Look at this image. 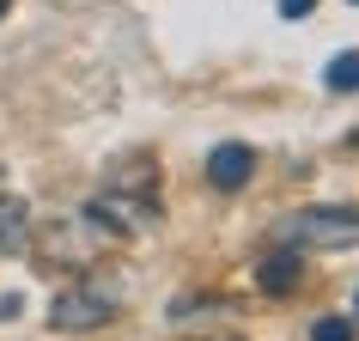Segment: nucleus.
Segmentation results:
<instances>
[{"mask_svg":"<svg viewBox=\"0 0 359 341\" xmlns=\"http://www.w3.org/2000/svg\"><path fill=\"white\" fill-rule=\"evenodd\" d=\"M353 6H359V0H353Z\"/></svg>","mask_w":359,"mask_h":341,"instance_id":"11","label":"nucleus"},{"mask_svg":"<svg viewBox=\"0 0 359 341\" xmlns=\"http://www.w3.org/2000/svg\"><path fill=\"white\" fill-rule=\"evenodd\" d=\"M353 311H359V293H353Z\"/></svg>","mask_w":359,"mask_h":341,"instance_id":"10","label":"nucleus"},{"mask_svg":"<svg viewBox=\"0 0 359 341\" xmlns=\"http://www.w3.org/2000/svg\"><path fill=\"white\" fill-rule=\"evenodd\" d=\"M250 177H256V152H250L244 140H219V147L208 152V183L213 189H244Z\"/></svg>","mask_w":359,"mask_h":341,"instance_id":"3","label":"nucleus"},{"mask_svg":"<svg viewBox=\"0 0 359 341\" xmlns=\"http://www.w3.org/2000/svg\"><path fill=\"white\" fill-rule=\"evenodd\" d=\"M6 6H13V0H0V13H6Z\"/></svg>","mask_w":359,"mask_h":341,"instance_id":"9","label":"nucleus"},{"mask_svg":"<svg viewBox=\"0 0 359 341\" xmlns=\"http://www.w3.org/2000/svg\"><path fill=\"white\" fill-rule=\"evenodd\" d=\"M323 86H329V92H359V49H341V55L323 67Z\"/></svg>","mask_w":359,"mask_h":341,"instance_id":"6","label":"nucleus"},{"mask_svg":"<svg viewBox=\"0 0 359 341\" xmlns=\"http://www.w3.org/2000/svg\"><path fill=\"white\" fill-rule=\"evenodd\" d=\"M292 250H353L359 244V208H299L286 220Z\"/></svg>","mask_w":359,"mask_h":341,"instance_id":"1","label":"nucleus"},{"mask_svg":"<svg viewBox=\"0 0 359 341\" xmlns=\"http://www.w3.org/2000/svg\"><path fill=\"white\" fill-rule=\"evenodd\" d=\"M353 329H359V323H347V317H317L311 341H353Z\"/></svg>","mask_w":359,"mask_h":341,"instance_id":"7","label":"nucleus"},{"mask_svg":"<svg viewBox=\"0 0 359 341\" xmlns=\"http://www.w3.org/2000/svg\"><path fill=\"white\" fill-rule=\"evenodd\" d=\"M110 317H116V293H110V286H97V281L67 286V293H55V299H49V323H55V329H67V335L97 329V323H110Z\"/></svg>","mask_w":359,"mask_h":341,"instance_id":"2","label":"nucleus"},{"mask_svg":"<svg viewBox=\"0 0 359 341\" xmlns=\"http://www.w3.org/2000/svg\"><path fill=\"white\" fill-rule=\"evenodd\" d=\"M25 244H31V232H25V201L19 195H0V250L19 256Z\"/></svg>","mask_w":359,"mask_h":341,"instance_id":"5","label":"nucleus"},{"mask_svg":"<svg viewBox=\"0 0 359 341\" xmlns=\"http://www.w3.org/2000/svg\"><path fill=\"white\" fill-rule=\"evenodd\" d=\"M311 6H317V0H280V13H286V19H304Z\"/></svg>","mask_w":359,"mask_h":341,"instance_id":"8","label":"nucleus"},{"mask_svg":"<svg viewBox=\"0 0 359 341\" xmlns=\"http://www.w3.org/2000/svg\"><path fill=\"white\" fill-rule=\"evenodd\" d=\"M256 286H262L268 299H286V293H299V286H304V256H299L292 244L274 250V256L262 262V274H256Z\"/></svg>","mask_w":359,"mask_h":341,"instance_id":"4","label":"nucleus"}]
</instances>
